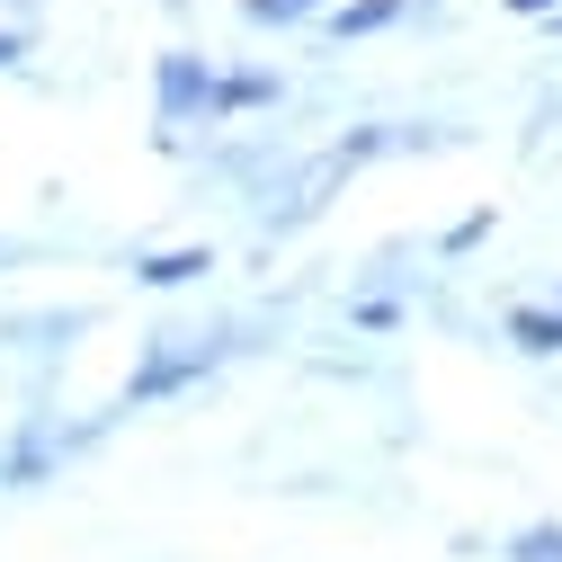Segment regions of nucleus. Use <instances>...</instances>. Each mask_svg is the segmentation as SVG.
<instances>
[{
  "label": "nucleus",
  "mask_w": 562,
  "mask_h": 562,
  "mask_svg": "<svg viewBox=\"0 0 562 562\" xmlns=\"http://www.w3.org/2000/svg\"><path fill=\"white\" fill-rule=\"evenodd\" d=\"M205 268V250H170V259H153L144 277H153V286H179V277H196Z\"/></svg>",
  "instance_id": "1"
},
{
  "label": "nucleus",
  "mask_w": 562,
  "mask_h": 562,
  "mask_svg": "<svg viewBox=\"0 0 562 562\" xmlns=\"http://www.w3.org/2000/svg\"><path fill=\"white\" fill-rule=\"evenodd\" d=\"M393 10H402V0H358V10H348V19H339V36H367V27H384Z\"/></svg>",
  "instance_id": "2"
},
{
  "label": "nucleus",
  "mask_w": 562,
  "mask_h": 562,
  "mask_svg": "<svg viewBox=\"0 0 562 562\" xmlns=\"http://www.w3.org/2000/svg\"><path fill=\"white\" fill-rule=\"evenodd\" d=\"M518 339H527V348H562V322H544V313H518Z\"/></svg>",
  "instance_id": "3"
},
{
  "label": "nucleus",
  "mask_w": 562,
  "mask_h": 562,
  "mask_svg": "<svg viewBox=\"0 0 562 562\" xmlns=\"http://www.w3.org/2000/svg\"><path fill=\"white\" fill-rule=\"evenodd\" d=\"M304 10H313V0H250V19H259V27H277V19H304Z\"/></svg>",
  "instance_id": "4"
}]
</instances>
